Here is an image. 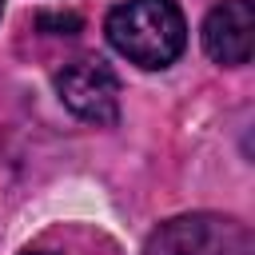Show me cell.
<instances>
[{"instance_id":"obj_1","label":"cell","mask_w":255,"mask_h":255,"mask_svg":"<svg viewBox=\"0 0 255 255\" xmlns=\"http://www.w3.org/2000/svg\"><path fill=\"white\" fill-rule=\"evenodd\" d=\"M108 40L139 68H167L187 44V24L175 0H124L108 12Z\"/></svg>"},{"instance_id":"obj_2","label":"cell","mask_w":255,"mask_h":255,"mask_svg":"<svg viewBox=\"0 0 255 255\" xmlns=\"http://www.w3.org/2000/svg\"><path fill=\"white\" fill-rule=\"evenodd\" d=\"M147 255H255V239L227 215H179L147 239Z\"/></svg>"},{"instance_id":"obj_3","label":"cell","mask_w":255,"mask_h":255,"mask_svg":"<svg viewBox=\"0 0 255 255\" xmlns=\"http://www.w3.org/2000/svg\"><path fill=\"white\" fill-rule=\"evenodd\" d=\"M56 92L88 124H116L120 116V80L100 56H80L64 64V72L56 76Z\"/></svg>"},{"instance_id":"obj_4","label":"cell","mask_w":255,"mask_h":255,"mask_svg":"<svg viewBox=\"0 0 255 255\" xmlns=\"http://www.w3.org/2000/svg\"><path fill=\"white\" fill-rule=\"evenodd\" d=\"M251 40H255V12L251 0H223L207 12L203 20V48L215 64L239 68L251 60Z\"/></svg>"},{"instance_id":"obj_5","label":"cell","mask_w":255,"mask_h":255,"mask_svg":"<svg viewBox=\"0 0 255 255\" xmlns=\"http://www.w3.org/2000/svg\"><path fill=\"white\" fill-rule=\"evenodd\" d=\"M40 28H56V36H72L76 28H80V16H72V12H56V16H40Z\"/></svg>"},{"instance_id":"obj_6","label":"cell","mask_w":255,"mask_h":255,"mask_svg":"<svg viewBox=\"0 0 255 255\" xmlns=\"http://www.w3.org/2000/svg\"><path fill=\"white\" fill-rule=\"evenodd\" d=\"M28 255H44V251H28Z\"/></svg>"},{"instance_id":"obj_7","label":"cell","mask_w":255,"mask_h":255,"mask_svg":"<svg viewBox=\"0 0 255 255\" xmlns=\"http://www.w3.org/2000/svg\"><path fill=\"white\" fill-rule=\"evenodd\" d=\"M0 12H4V0H0Z\"/></svg>"}]
</instances>
